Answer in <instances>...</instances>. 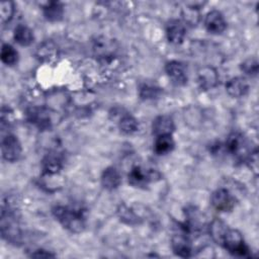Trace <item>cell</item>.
I'll use <instances>...</instances> for the list:
<instances>
[{
    "label": "cell",
    "mask_w": 259,
    "mask_h": 259,
    "mask_svg": "<svg viewBox=\"0 0 259 259\" xmlns=\"http://www.w3.org/2000/svg\"><path fill=\"white\" fill-rule=\"evenodd\" d=\"M2 158L7 162H15L19 160L22 154V147L18 138L8 134L1 141Z\"/></svg>",
    "instance_id": "6"
},
{
    "label": "cell",
    "mask_w": 259,
    "mask_h": 259,
    "mask_svg": "<svg viewBox=\"0 0 259 259\" xmlns=\"http://www.w3.org/2000/svg\"><path fill=\"white\" fill-rule=\"evenodd\" d=\"M160 178L158 171L153 169H145L141 166H135L131 169L127 180L128 183L134 187H146L150 182Z\"/></svg>",
    "instance_id": "4"
},
{
    "label": "cell",
    "mask_w": 259,
    "mask_h": 259,
    "mask_svg": "<svg viewBox=\"0 0 259 259\" xmlns=\"http://www.w3.org/2000/svg\"><path fill=\"white\" fill-rule=\"evenodd\" d=\"M101 184L107 190L116 189L121 183V175L115 167H107L101 174Z\"/></svg>",
    "instance_id": "16"
},
{
    "label": "cell",
    "mask_w": 259,
    "mask_h": 259,
    "mask_svg": "<svg viewBox=\"0 0 259 259\" xmlns=\"http://www.w3.org/2000/svg\"><path fill=\"white\" fill-rule=\"evenodd\" d=\"M55 219L69 232L79 234L84 231L86 227L83 211L70 206L55 205L52 208Z\"/></svg>",
    "instance_id": "1"
},
{
    "label": "cell",
    "mask_w": 259,
    "mask_h": 259,
    "mask_svg": "<svg viewBox=\"0 0 259 259\" xmlns=\"http://www.w3.org/2000/svg\"><path fill=\"white\" fill-rule=\"evenodd\" d=\"M58 47L52 40H45L36 48L35 56L40 61L51 62L58 57Z\"/></svg>",
    "instance_id": "18"
},
{
    "label": "cell",
    "mask_w": 259,
    "mask_h": 259,
    "mask_svg": "<svg viewBox=\"0 0 259 259\" xmlns=\"http://www.w3.org/2000/svg\"><path fill=\"white\" fill-rule=\"evenodd\" d=\"M42 13L45 18L49 21H60L64 16V6L61 2L58 1L46 2L42 6Z\"/></svg>",
    "instance_id": "17"
},
{
    "label": "cell",
    "mask_w": 259,
    "mask_h": 259,
    "mask_svg": "<svg viewBox=\"0 0 259 259\" xmlns=\"http://www.w3.org/2000/svg\"><path fill=\"white\" fill-rule=\"evenodd\" d=\"M12 120H13V111L10 109V107L2 106V109H1V123H2V126L5 123L9 124L10 122H12Z\"/></svg>",
    "instance_id": "30"
},
{
    "label": "cell",
    "mask_w": 259,
    "mask_h": 259,
    "mask_svg": "<svg viewBox=\"0 0 259 259\" xmlns=\"http://www.w3.org/2000/svg\"><path fill=\"white\" fill-rule=\"evenodd\" d=\"M118 127L125 135H133L139 130L138 119L131 113L123 112L118 118Z\"/></svg>",
    "instance_id": "22"
},
{
    "label": "cell",
    "mask_w": 259,
    "mask_h": 259,
    "mask_svg": "<svg viewBox=\"0 0 259 259\" xmlns=\"http://www.w3.org/2000/svg\"><path fill=\"white\" fill-rule=\"evenodd\" d=\"M226 91L234 98L243 97L249 91V83L244 77H234L226 83Z\"/></svg>",
    "instance_id": "15"
},
{
    "label": "cell",
    "mask_w": 259,
    "mask_h": 259,
    "mask_svg": "<svg viewBox=\"0 0 259 259\" xmlns=\"http://www.w3.org/2000/svg\"><path fill=\"white\" fill-rule=\"evenodd\" d=\"M117 215L119 220L126 225L135 226L142 223V219L138 215V213H136L133 208L128 207L124 203L120 204L117 207Z\"/></svg>",
    "instance_id": "23"
},
{
    "label": "cell",
    "mask_w": 259,
    "mask_h": 259,
    "mask_svg": "<svg viewBox=\"0 0 259 259\" xmlns=\"http://www.w3.org/2000/svg\"><path fill=\"white\" fill-rule=\"evenodd\" d=\"M186 35V26L183 21L179 19H171L166 24V36L169 42L173 45H180Z\"/></svg>",
    "instance_id": "10"
},
{
    "label": "cell",
    "mask_w": 259,
    "mask_h": 259,
    "mask_svg": "<svg viewBox=\"0 0 259 259\" xmlns=\"http://www.w3.org/2000/svg\"><path fill=\"white\" fill-rule=\"evenodd\" d=\"M167 76L175 85H185L187 83V74L185 66L179 61H170L165 65Z\"/></svg>",
    "instance_id": "11"
},
{
    "label": "cell",
    "mask_w": 259,
    "mask_h": 259,
    "mask_svg": "<svg viewBox=\"0 0 259 259\" xmlns=\"http://www.w3.org/2000/svg\"><path fill=\"white\" fill-rule=\"evenodd\" d=\"M161 92H162V90L160 87H158L156 85H151V84H143L139 90L140 97L145 100L158 98L160 96Z\"/></svg>",
    "instance_id": "25"
},
{
    "label": "cell",
    "mask_w": 259,
    "mask_h": 259,
    "mask_svg": "<svg viewBox=\"0 0 259 259\" xmlns=\"http://www.w3.org/2000/svg\"><path fill=\"white\" fill-rule=\"evenodd\" d=\"M259 65L255 58H249L241 64V70L249 76H256L258 74Z\"/></svg>",
    "instance_id": "28"
},
{
    "label": "cell",
    "mask_w": 259,
    "mask_h": 259,
    "mask_svg": "<svg viewBox=\"0 0 259 259\" xmlns=\"http://www.w3.org/2000/svg\"><path fill=\"white\" fill-rule=\"evenodd\" d=\"M226 151L237 159L246 160L252 150H248V142L245 137L238 132L231 133L226 140Z\"/></svg>",
    "instance_id": "3"
},
{
    "label": "cell",
    "mask_w": 259,
    "mask_h": 259,
    "mask_svg": "<svg viewBox=\"0 0 259 259\" xmlns=\"http://www.w3.org/2000/svg\"><path fill=\"white\" fill-rule=\"evenodd\" d=\"M221 246L234 256L248 257L250 255V249L245 243L243 235L236 229H228Z\"/></svg>",
    "instance_id": "2"
},
{
    "label": "cell",
    "mask_w": 259,
    "mask_h": 259,
    "mask_svg": "<svg viewBox=\"0 0 259 259\" xmlns=\"http://www.w3.org/2000/svg\"><path fill=\"white\" fill-rule=\"evenodd\" d=\"M248 164V166L251 168V170L257 174L258 173V151L257 149L252 150L249 155L247 156L246 160H245Z\"/></svg>",
    "instance_id": "29"
},
{
    "label": "cell",
    "mask_w": 259,
    "mask_h": 259,
    "mask_svg": "<svg viewBox=\"0 0 259 259\" xmlns=\"http://www.w3.org/2000/svg\"><path fill=\"white\" fill-rule=\"evenodd\" d=\"M206 30L212 34H221L227 28V21L223 13L217 9L206 13L203 21Z\"/></svg>",
    "instance_id": "8"
},
{
    "label": "cell",
    "mask_w": 259,
    "mask_h": 259,
    "mask_svg": "<svg viewBox=\"0 0 259 259\" xmlns=\"http://www.w3.org/2000/svg\"><path fill=\"white\" fill-rule=\"evenodd\" d=\"M212 206L220 211H231L236 204V200L231 191L227 188L221 187L215 189L210 196Z\"/></svg>",
    "instance_id": "7"
},
{
    "label": "cell",
    "mask_w": 259,
    "mask_h": 259,
    "mask_svg": "<svg viewBox=\"0 0 259 259\" xmlns=\"http://www.w3.org/2000/svg\"><path fill=\"white\" fill-rule=\"evenodd\" d=\"M171 247L179 257L187 258L192 255L191 241L185 234H174L171 238Z\"/></svg>",
    "instance_id": "13"
},
{
    "label": "cell",
    "mask_w": 259,
    "mask_h": 259,
    "mask_svg": "<svg viewBox=\"0 0 259 259\" xmlns=\"http://www.w3.org/2000/svg\"><path fill=\"white\" fill-rule=\"evenodd\" d=\"M15 12V6L12 1H3L1 2L0 6V16H1V23L5 24L9 22Z\"/></svg>",
    "instance_id": "26"
},
{
    "label": "cell",
    "mask_w": 259,
    "mask_h": 259,
    "mask_svg": "<svg viewBox=\"0 0 259 259\" xmlns=\"http://www.w3.org/2000/svg\"><path fill=\"white\" fill-rule=\"evenodd\" d=\"M31 257H36V258H48V257H55L56 255L51 253L50 251L48 250H45V249H37V250H34L31 254H30Z\"/></svg>",
    "instance_id": "31"
},
{
    "label": "cell",
    "mask_w": 259,
    "mask_h": 259,
    "mask_svg": "<svg viewBox=\"0 0 259 259\" xmlns=\"http://www.w3.org/2000/svg\"><path fill=\"white\" fill-rule=\"evenodd\" d=\"M0 58L2 63L6 66H14L18 62V53L11 45L3 44L1 48Z\"/></svg>",
    "instance_id": "24"
},
{
    "label": "cell",
    "mask_w": 259,
    "mask_h": 259,
    "mask_svg": "<svg viewBox=\"0 0 259 259\" xmlns=\"http://www.w3.org/2000/svg\"><path fill=\"white\" fill-rule=\"evenodd\" d=\"M42 175L59 174L63 168V159L56 151H51L44 156L40 162Z\"/></svg>",
    "instance_id": "9"
},
{
    "label": "cell",
    "mask_w": 259,
    "mask_h": 259,
    "mask_svg": "<svg viewBox=\"0 0 259 259\" xmlns=\"http://www.w3.org/2000/svg\"><path fill=\"white\" fill-rule=\"evenodd\" d=\"M26 119L29 123L33 124L40 131L50 130L52 127L53 121L52 116L46 107H39V106H32L29 107L26 112Z\"/></svg>",
    "instance_id": "5"
},
{
    "label": "cell",
    "mask_w": 259,
    "mask_h": 259,
    "mask_svg": "<svg viewBox=\"0 0 259 259\" xmlns=\"http://www.w3.org/2000/svg\"><path fill=\"white\" fill-rule=\"evenodd\" d=\"M13 38L18 45L27 47L33 41L34 35L33 31L28 26L25 24H18L13 30Z\"/></svg>",
    "instance_id": "20"
},
{
    "label": "cell",
    "mask_w": 259,
    "mask_h": 259,
    "mask_svg": "<svg viewBox=\"0 0 259 259\" xmlns=\"http://www.w3.org/2000/svg\"><path fill=\"white\" fill-rule=\"evenodd\" d=\"M175 142L172 135H163L156 137L154 143V151L157 155H166L173 151Z\"/></svg>",
    "instance_id": "21"
},
{
    "label": "cell",
    "mask_w": 259,
    "mask_h": 259,
    "mask_svg": "<svg viewBox=\"0 0 259 259\" xmlns=\"http://www.w3.org/2000/svg\"><path fill=\"white\" fill-rule=\"evenodd\" d=\"M197 81L202 90H209L219 84V74L210 66H204L197 72Z\"/></svg>",
    "instance_id": "12"
},
{
    "label": "cell",
    "mask_w": 259,
    "mask_h": 259,
    "mask_svg": "<svg viewBox=\"0 0 259 259\" xmlns=\"http://www.w3.org/2000/svg\"><path fill=\"white\" fill-rule=\"evenodd\" d=\"M228 229H229V227L224 221H222L218 218H214L208 225V234L214 243L222 245L223 239H224Z\"/></svg>",
    "instance_id": "19"
},
{
    "label": "cell",
    "mask_w": 259,
    "mask_h": 259,
    "mask_svg": "<svg viewBox=\"0 0 259 259\" xmlns=\"http://www.w3.org/2000/svg\"><path fill=\"white\" fill-rule=\"evenodd\" d=\"M175 131L173 118L167 114H161L154 118L152 122V132L155 137L163 135H172Z\"/></svg>",
    "instance_id": "14"
},
{
    "label": "cell",
    "mask_w": 259,
    "mask_h": 259,
    "mask_svg": "<svg viewBox=\"0 0 259 259\" xmlns=\"http://www.w3.org/2000/svg\"><path fill=\"white\" fill-rule=\"evenodd\" d=\"M199 8H196L195 6H187L182 11L183 19L186 23L190 25H195L199 20Z\"/></svg>",
    "instance_id": "27"
}]
</instances>
